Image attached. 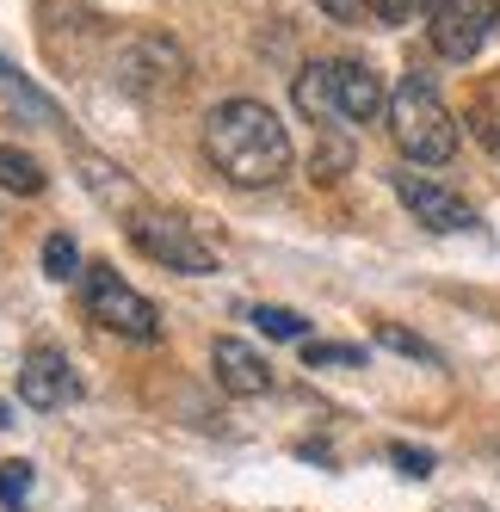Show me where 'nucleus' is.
<instances>
[{
  "label": "nucleus",
  "instance_id": "1",
  "mask_svg": "<svg viewBox=\"0 0 500 512\" xmlns=\"http://www.w3.org/2000/svg\"><path fill=\"white\" fill-rule=\"evenodd\" d=\"M204 161L217 167L229 186L266 192V186H278V179L291 173L297 149H291V130L278 124L272 105L223 99V105H210V118H204Z\"/></svg>",
  "mask_w": 500,
  "mask_h": 512
},
{
  "label": "nucleus",
  "instance_id": "2",
  "mask_svg": "<svg viewBox=\"0 0 500 512\" xmlns=\"http://www.w3.org/2000/svg\"><path fill=\"white\" fill-rule=\"evenodd\" d=\"M389 136L414 167H445L457 155V118L426 75H402L389 93Z\"/></svg>",
  "mask_w": 500,
  "mask_h": 512
},
{
  "label": "nucleus",
  "instance_id": "3",
  "mask_svg": "<svg viewBox=\"0 0 500 512\" xmlns=\"http://www.w3.org/2000/svg\"><path fill=\"white\" fill-rule=\"evenodd\" d=\"M81 303L105 334H124V340H142V346L161 340V309L142 297V290H130L112 266H87L81 272Z\"/></svg>",
  "mask_w": 500,
  "mask_h": 512
},
{
  "label": "nucleus",
  "instance_id": "4",
  "mask_svg": "<svg viewBox=\"0 0 500 512\" xmlns=\"http://www.w3.org/2000/svg\"><path fill=\"white\" fill-rule=\"evenodd\" d=\"M124 235L136 241V253H149V260L167 266V272H186V278L217 272V253L192 235V223H180V216H167V210H136L124 223Z\"/></svg>",
  "mask_w": 500,
  "mask_h": 512
},
{
  "label": "nucleus",
  "instance_id": "5",
  "mask_svg": "<svg viewBox=\"0 0 500 512\" xmlns=\"http://www.w3.org/2000/svg\"><path fill=\"white\" fill-rule=\"evenodd\" d=\"M112 75H118V87L136 93V99H161V93H173V87H186L192 62H186V50L173 44V38H161V31H142V38H130V44L118 50Z\"/></svg>",
  "mask_w": 500,
  "mask_h": 512
},
{
  "label": "nucleus",
  "instance_id": "6",
  "mask_svg": "<svg viewBox=\"0 0 500 512\" xmlns=\"http://www.w3.org/2000/svg\"><path fill=\"white\" fill-rule=\"evenodd\" d=\"M500 25V0H439L433 13H426V38L445 62H470Z\"/></svg>",
  "mask_w": 500,
  "mask_h": 512
},
{
  "label": "nucleus",
  "instance_id": "7",
  "mask_svg": "<svg viewBox=\"0 0 500 512\" xmlns=\"http://www.w3.org/2000/svg\"><path fill=\"white\" fill-rule=\"evenodd\" d=\"M396 198L408 204L414 223H420V229H433V235H463V229H476L470 198L451 192V186H439V179H426V173H414V167L396 173Z\"/></svg>",
  "mask_w": 500,
  "mask_h": 512
},
{
  "label": "nucleus",
  "instance_id": "8",
  "mask_svg": "<svg viewBox=\"0 0 500 512\" xmlns=\"http://www.w3.org/2000/svg\"><path fill=\"white\" fill-rule=\"evenodd\" d=\"M75 389L81 383H75V371H68V358L56 346H31L25 352V364H19V401H25V408H38V414L68 408Z\"/></svg>",
  "mask_w": 500,
  "mask_h": 512
},
{
  "label": "nucleus",
  "instance_id": "9",
  "mask_svg": "<svg viewBox=\"0 0 500 512\" xmlns=\"http://www.w3.org/2000/svg\"><path fill=\"white\" fill-rule=\"evenodd\" d=\"M334 99L346 124H377L389 118V87L377 81L371 62H334Z\"/></svg>",
  "mask_w": 500,
  "mask_h": 512
},
{
  "label": "nucleus",
  "instance_id": "10",
  "mask_svg": "<svg viewBox=\"0 0 500 512\" xmlns=\"http://www.w3.org/2000/svg\"><path fill=\"white\" fill-rule=\"evenodd\" d=\"M210 371H217V383L229 389V395H272V364L247 346V340H235V334H223L217 346H210Z\"/></svg>",
  "mask_w": 500,
  "mask_h": 512
},
{
  "label": "nucleus",
  "instance_id": "11",
  "mask_svg": "<svg viewBox=\"0 0 500 512\" xmlns=\"http://www.w3.org/2000/svg\"><path fill=\"white\" fill-rule=\"evenodd\" d=\"M291 99H297V112H303L309 124H321V130L346 124V118H340V99H334V62H309L303 75L291 81Z\"/></svg>",
  "mask_w": 500,
  "mask_h": 512
},
{
  "label": "nucleus",
  "instance_id": "12",
  "mask_svg": "<svg viewBox=\"0 0 500 512\" xmlns=\"http://www.w3.org/2000/svg\"><path fill=\"white\" fill-rule=\"evenodd\" d=\"M75 161H81V179L93 186V198H99V204H112V210H124V216H136V210H142L136 179H130L124 167H112L105 155H75Z\"/></svg>",
  "mask_w": 500,
  "mask_h": 512
},
{
  "label": "nucleus",
  "instance_id": "13",
  "mask_svg": "<svg viewBox=\"0 0 500 512\" xmlns=\"http://www.w3.org/2000/svg\"><path fill=\"white\" fill-rule=\"evenodd\" d=\"M0 186L19 192V198H38L44 192V167L31 161L25 149H13V142H0Z\"/></svg>",
  "mask_w": 500,
  "mask_h": 512
},
{
  "label": "nucleus",
  "instance_id": "14",
  "mask_svg": "<svg viewBox=\"0 0 500 512\" xmlns=\"http://www.w3.org/2000/svg\"><path fill=\"white\" fill-rule=\"evenodd\" d=\"M377 346H389V352H402V358H420V364H439V352L426 346L420 334H408V327H396V321H377Z\"/></svg>",
  "mask_w": 500,
  "mask_h": 512
},
{
  "label": "nucleus",
  "instance_id": "15",
  "mask_svg": "<svg viewBox=\"0 0 500 512\" xmlns=\"http://www.w3.org/2000/svg\"><path fill=\"white\" fill-rule=\"evenodd\" d=\"M254 327H260L266 340H303L309 334V321L297 309H254Z\"/></svg>",
  "mask_w": 500,
  "mask_h": 512
},
{
  "label": "nucleus",
  "instance_id": "16",
  "mask_svg": "<svg viewBox=\"0 0 500 512\" xmlns=\"http://www.w3.org/2000/svg\"><path fill=\"white\" fill-rule=\"evenodd\" d=\"M44 272H50L56 284H68V278L81 272V253H75V241H68V235H50V241H44Z\"/></svg>",
  "mask_w": 500,
  "mask_h": 512
},
{
  "label": "nucleus",
  "instance_id": "17",
  "mask_svg": "<svg viewBox=\"0 0 500 512\" xmlns=\"http://www.w3.org/2000/svg\"><path fill=\"white\" fill-rule=\"evenodd\" d=\"M25 494H31V463H25V457L0 463V500H7V506H25Z\"/></svg>",
  "mask_w": 500,
  "mask_h": 512
},
{
  "label": "nucleus",
  "instance_id": "18",
  "mask_svg": "<svg viewBox=\"0 0 500 512\" xmlns=\"http://www.w3.org/2000/svg\"><path fill=\"white\" fill-rule=\"evenodd\" d=\"M321 13H328L334 25H365L371 13H377V0H315Z\"/></svg>",
  "mask_w": 500,
  "mask_h": 512
},
{
  "label": "nucleus",
  "instance_id": "19",
  "mask_svg": "<svg viewBox=\"0 0 500 512\" xmlns=\"http://www.w3.org/2000/svg\"><path fill=\"white\" fill-rule=\"evenodd\" d=\"M439 0H377V19L383 25H408V19H426Z\"/></svg>",
  "mask_w": 500,
  "mask_h": 512
},
{
  "label": "nucleus",
  "instance_id": "20",
  "mask_svg": "<svg viewBox=\"0 0 500 512\" xmlns=\"http://www.w3.org/2000/svg\"><path fill=\"white\" fill-rule=\"evenodd\" d=\"M352 167V149H346V142L334 136V142H321V155H315V179H340Z\"/></svg>",
  "mask_w": 500,
  "mask_h": 512
},
{
  "label": "nucleus",
  "instance_id": "21",
  "mask_svg": "<svg viewBox=\"0 0 500 512\" xmlns=\"http://www.w3.org/2000/svg\"><path fill=\"white\" fill-rule=\"evenodd\" d=\"M303 358L315 364V371H321V364H365V352H359V346H321V340H309V346H303Z\"/></svg>",
  "mask_w": 500,
  "mask_h": 512
},
{
  "label": "nucleus",
  "instance_id": "22",
  "mask_svg": "<svg viewBox=\"0 0 500 512\" xmlns=\"http://www.w3.org/2000/svg\"><path fill=\"white\" fill-rule=\"evenodd\" d=\"M389 463H396L402 475H414V482L433 475V451H414V445H389Z\"/></svg>",
  "mask_w": 500,
  "mask_h": 512
},
{
  "label": "nucleus",
  "instance_id": "23",
  "mask_svg": "<svg viewBox=\"0 0 500 512\" xmlns=\"http://www.w3.org/2000/svg\"><path fill=\"white\" fill-rule=\"evenodd\" d=\"M476 124H482V142H488V149L500 155V118H476Z\"/></svg>",
  "mask_w": 500,
  "mask_h": 512
},
{
  "label": "nucleus",
  "instance_id": "24",
  "mask_svg": "<svg viewBox=\"0 0 500 512\" xmlns=\"http://www.w3.org/2000/svg\"><path fill=\"white\" fill-rule=\"evenodd\" d=\"M445 512H482V506H445Z\"/></svg>",
  "mask_w": 500,
  "mask_h": 512
},
{
  "label": "nucleus",
  "instance_id": "25",
  "mask_svg": "<svg viewBox=\"0 0 500 512\" xmlns=\"http://www.w3.org/2000/svg\"><path fill=\"white\" fill-rule=\"evenodd\" d=\"M494 451H500V445H494Z\"/></svg>",
  "mask_w": 500,
  "mask_h": 512
}]
</instances>
